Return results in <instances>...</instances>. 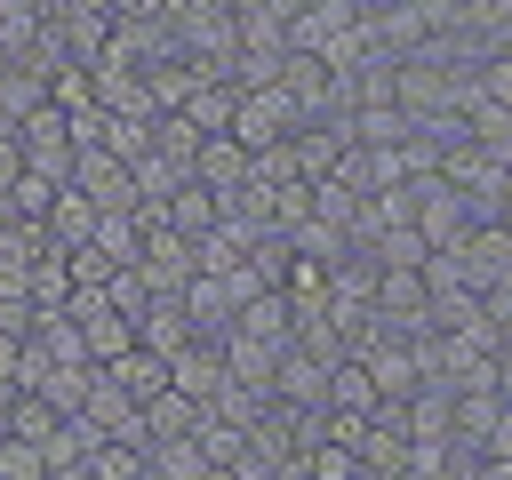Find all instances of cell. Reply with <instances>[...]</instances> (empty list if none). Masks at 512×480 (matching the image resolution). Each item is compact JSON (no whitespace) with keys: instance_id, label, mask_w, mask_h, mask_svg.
Here are the masks:
<instances>
[{"instance_id":"cell-9","label":"cell","mask_w":512,"mask_h":480,"mask_svg":"<svg viewBox=\"0 0 512 480\" xmlns=\"http://www.w3.org/2000/svg\"><path fill=\"white\" fill-rule=\"evenodd\" d=\"M232 328H240L248 344H264V352H288V344H296V304H288L280 288H256V296H240Z\"/></svg>"},{"instance_id":"cell-18","label":"cell","mask_w":512,"mask_h":480,"mask_svg":"<svg viewBox=\"0 0 512 480\" xmlns=\"http://www.w3.org/2000/svg\"><path fill=\"white\" fill-rule=\"evenodd\" d=\"M88 80H96L104 112H160L152 88H144V64H88Z\"/></svg>"},{"instance_id":"cell-22","label":"cell","mask_w":512,"mask_h":480,"mask_svg":"<svg viewBox=\"0 0 512 480\" xmlns=\"http://www.w3.org/2000/svg\"><path fill=\"white\" fill-rule=\"evenodd\" d=\"M40 232H48V248H80V240L96 232V200L64 184V192L48 200V216H40Z\"/></svg>"},{"instance_id":"cell-14","label":"cell","mask_w":512,"mask_h":480,"mask_svg":"<svg viewBox=\"0 0 512 480\" xmlns=\"http://www.w3.org/2000/svg\"><path fill=\"white\" fill-rule=\"evenodd\" d=\"M232 104H240V80H232V72H200L176 112H184L200 136H224V128H232Z\"/></svg>"},{"instance_id":"cell-28","label":"cell","mask_w":512,"mask_h":480,"mask_svg":"<svg viewBox=\"0 0 512 480\" xmlns=\"http://www.w3.org/2000/svg\"><path fill=\"white\" fill-rule=\"evenodd\" d=\"M56 192H64V184H56V176H40V168H24V176H16V184H8V200H0V208H8V216H24V224H40V216H48V200H56Z\"/></svg>"},{"instance_id":"cell-30","label":"cell","mask_w":512,"mask_h":480,"mask_svg":"<svg viewBox=\"0 0 512 480\" xmlns=\"http://www.w3.org/2000/svg\"><path fill=\"white\" fill-rule=\"evenodd\" d=\"M304 480H360V456L336 448V440H312L304 448Z\"/></svg>"},{"instance_id":"cell-13","label":"cell","mask_w":512,"mask_h":480,"mask_svg":"<svg viewBox=\"0 0 512 480\" xmlns=\"http://www.w3.org/2000/svg\"><path fill=\"white\" fill-rule=\"evenodd\" d=\"M248 168H256V152H240L232 136H200V144H192V184H208L216 200H224V192H240V184H248Z\"/></svg>"},{"instance_id":"cell-25","label":"cell","mask_w":512,"mask_h":480,"mask_svg":"<svg viewBox=\"0 0 512 480\" xmlns=\"http://www.w3.org/2000/svg\"><path fill=\"white\" fill-rule=\"evenodd\" d=\"M112 264H136V240H144V216L136 208H96V232H88Z\"/></svg>"},{"instance_id":"cell-19","label":"cell","mask_w":512,"mask_h":480,"mask_svg":"<svg viewBox=\"0 0 512 480\" xmlns=\"http://www.w3.org/2000/svg\"><path fill=\"white\" fill-rule=\"evenodd\" d=\"M216 216H224V200H216L208 184H192V176H184V184H176V192L160 200V224H168V232H184V240H200V232H208Z\"/></svg>"},{"instance_id":"cell-7","label":"cell","mask_w":512,"mask_h":480,"mask_svg":"<svg viewBox=\"0 0 512 480\" xmlns=\"http://www.w3.org/2000/svg\"><path fill=\"white\" fill-rule=\"evenodd\" d=\"M168 384H176L184 400H200V408H208V400L232 384V368H224V344H216V336H192L184 352H168Z\"/></svg>"},{"instance_id":"cell-35","label":"cell","mask_w":512,"mask_h":480,"mask_svg":"<svg viewBox=\"0 0 512 480\" xmlns=\"http://www.w3.org/2000/svg\"><path fill=\"white\" fill-rule=\"evenodd\" d=\"M112 16H152V0H112Z\"/></svg>"},{"instance_id":"cell-15","label":"cell","mask_w":512,"mask_h":480,"mask_svg":"<svg viewBox=\"0 0 512 480\" xmlns=\"http://www.w3.org/2000/svg\"><path fill=\"white\" fill-rule=\"evenodd\" d=\"M352 0H304L296 16H288V48H304V56H328V40L336 32H352Z\"/></svg>"},{"instance_id":"cell-37","label":"cell","mask_w":512,"mask_h":480,"mask_svg":"<svg viewBox=\"0 0 512 480\" xmlns=\"http://www.w3.org/2000/svg\"><path fill=\"white\" fill-rule=\"evenodd\" d=\"M32 8H40V16H48V8H56V0H32Z\"/></svg>"},{"instance_id":"cell-24","label":"cell","mask_w":512,"mask_h":480,"mask_svg":"<svg viewBox=\"0 0 512 480\" xmlns=\"http://www.w3.org/2000/svg\"><path fill=\"white\" fill-rule=\"evenodd\" d=\"M376 376H368V360L360 352H344L336 368H328V408H352V416H376Z\"/></svg>"},{"instance_id":"cell-6","label":"cell","mask_w":512,"mask_h":480,"mask_svg":"<svg viewBox=\"0 0 512 480\" xmlns=\"http://www.w3.org/2000/svg\"><path fill=\"white\" fill-rule=\"evenodd\" d=\"M136 272H144L152 296H176V288L192 280V240L168 232V224H144V240H136Z\"/></svg>"},{"instance_id":"cell-33","label":"cell","mask_w":512,"mask_h":480,"mask_svg":"<svg viewBox=\"0 0 512 480\" xmlns=\"http://www.w3.org/2000/svg\"><path fill=\"white\" fill-rule=\"evenodd\" d=\"M16 176H24V152H16V136L0 128V200H8V184H16Z\"/></svg>"},{"instance_id":"cell-12","label":"cell","mask_w":512,"mask_h":480,"mask_svg":"<svg viewBox=\"0 0 512 480\" xmlns=\"http://www.w3.org/2000/svg\"><path fill=\"white\" fill-rule=\"evenodd\" d=\"M80 416H88L104 440H144V416H136V400H128V392H120L104 368L88 376V392H80Z\"/></svg>"},{"instance_id":"cell-11","label":"cell","mask_w":512,"mask_h":480,"mask_svg":"<svg viewBox=\"0 0 512 480\" xmlns=\"http://www.w3.org/2000/svg\"><path fill=\"white\" fill-rule=\"evenodd\" d=\"M272 400H288V408H328V360H312L304 344H288V352L272 360Z\"/></svg>"},{"instance_id":"cell-21","label":"cell","mask_w":512,"mask_h":480,"mask_svg":"<svg viewBox=\"0 0 512 480\" xmlns=\"http://www.w3.org/2000/svg\"><path fill=\"white\" fill-rule=\"evenodd\" d=\"M136 416H144V440H192L208 408H200V400H184V392L168 384V392H152V400H144Z\"/></svg>"},{"instance_id":"cell-34","label":"cell","mask_w":512,"mask_h":480,"mask_svg":"<svg viewBox=\"0 0 512 480\" xmlns=\"http://www.w3.org/2000/svg\"><path fill=\"white\" fill-rule=\"evenodd\" d=\"M472 480H512V456H480V464H472Z\"/></svg>"},{"instance_id":"cell-3","label":"cell","mask_w":512,"mask_h":480,"mask_svg":"<svg viewBox=\"0 0 512 480\" xmlns=\"http://www.w3.org/2000/svg\"><path fill=\"white\" fill-rule=\"evenodd\" d=\"M448 256H456V280H464L472 296H488V288H504V280H512V232H504L496 216H480Z\"/></svg>"},{"instance_id":"cell-32","label":"cell","mask_w":512,"mask_h":480,"mask_svg":"<svg viewBox=\"0 0 512 480\" xmlns=\"http://www.w3.org/2000/svg\"><path fill=\"white\" fill-rule=\"evenodd\" d=\"M0 480H48L40 448H32V440H16V432H0Z\"/></svg>"},{"instance_id":"cell-17","label":"cell","mask_w":512,"mask_h":480,"mask_svg":"<svg viewBox=\"0 0 512 480\" xmlns=\"http://www.w3.org/2000/svg\"><path fill=\"white\" fill-rule=\"evenodd\" d=\"M456 136H472V144H488V152H512V104L464 88V104H456Z\"/></svg>"},{"instance_id":"cell-29","label":"cell","mask_w":512,"mask_h":480,"mask_svg":"<svg viewBox=\"0 0 512 480\" xmlns=\"http://www.w3.org/2000/svg\"><path fill=\"white\" fill-rule=\"evenodd\" d=\"M48 104H56V112H88V104H96L88 64H56V72H48Z\"/></svg>"},{"instance_id":"cell-8","label":"cell","mask_w":512,"mask_h":480,"mask_svg":"<svg viewBox=\"0 0 512 480\" xmlns=\"http://www.w3.org/2000/svg\"><path fill=\"white\" fill-rule=\"evenodd\" d=\"M72 192H88L96 208H136V176H128V160H112L104 144L72 152Z\"/></svg>"},{"instance_id":"cell-31","label":"cell","mask_w":512,"mask_h":480,"mask_svg":"<svg viewBox=\"0 0 512 480\" xmlns=\"http://www.w3.org/2000/svg\"><path fill=\"white\" fill-rule=\"evenodd\" d=\"M104 304H112V312H128V320H136V312H144V304H152V288H144V272H136V264H112V280H104Z\"/></svg>"},{"instance_id":"cell-2","label":"cell","mask_w":512,"mask_h":480,"mask_svg":"<svg viewBox=\"0 0 512 480\" xmlns=\"http://www.w3.org/2000/svg\"><path fill=\"white\" fill-rule=\"evenodd\" d=\"M16 136V152H24V168H40V176H56V184H72V112H56L48 96L8 128Z\"/></svg>"},{"instance_id":"cell-4","label":"cell","mask_w":512,"mask_h":480,"mask_svg":"<svg viewBox=\"0 0 512 480\" xmlns=\"http://www.w3.org/2000/svg\"><path fill=\"white\" fill-rule=\"evenodd\" d=\"M344 144H352V128H344V112H320V120H296V128H288V168H296L304 184H320V176H336V160H344Z\"/></svg>"},{"instance_id":"cell-26","label":"cell","mask_w":512,"mask_h":480,"mask_svg":"<svg viewBox=\"0 0 512 480\" xmlns=\"http://www.w3.org/2000/svg\"><path fill=\"white\" fill-rule=\"evenodd\" d=\"M208 464H200V448L192 440H152L144 448V480H200Z\"/></svg>"},{"instance_id":"cell-27","label":"cell","mask_w":512,"mask_h":480,"mask_svg":"<svg viewBox=\"0 0 512 480\" xmlns=\"http://www.w3.org/2000/svg\"><path fill=\"white\" fill-rule=\"evenodd\" d=\"M128 176H136V200H168L192 168H184V160H168V152H144V160H128Z\"/></svg>"},{"instance_id":"cell-5","label":"cell","mask_w":512,"mask_h":480,"mask_svg":"<svg viewBox=\"0 0 512 480\" xmlns=\"http://www.w3.org/2000/svg\"><path fill=\"white\" fill-rule=\"evenodd\" d=\"M416 232H424V248H456L472 232V200L448 176H416Z\"/></svg>"},{"instance_id":"cell-16","label":"cell","mask_w":512,"mask_h":480,"mask_svg":"<svg viewBox=\"0 0 512 480\" xmlns=\"http://www.w3.org/2000/svg\"><path fill=\"white\" fill-rule=\"evenodd\" d=\"M96 440H104V432H96V424H88L80 408H72V416H56V432L40 440V464H48V480H64V472H80Z\"/></svg>"},{"instance_id":"cell-36","label":"cell","mask_w":512,"mask_h":480,"mask_svg":"<svg viewBox=\"0 0 512 480\" xmlns=\"http://www.w3.org/2000/svg\"><path fill=\"white\" fill-rule=\"evenodd\" d=\"M200 480H232V472H224V464H208V472H200Z\"/></svg>"},{"instance_id":"cell-20","label":"cell","mask_w":512,"mask_h":480,"mask_svg":"<svg viewBox=\"0 0 512 480\" xmlns=\"http://www.w3.org/2000/svg\"><path fill=\"white\" fill-rule=\"evenodd\" d=\"M136 344H144V352H160V360H168V352H184V344H192L184 304H176V296H152V304L136 312Z\"/></svg>"},{"instance_id":"cell-1","label":"cell","mask_w":512,"mask_h":480,"mask_svg":"<svg viewBox=\"0 0 512 480\" xmlns=\"http://www.w3.org/2000/svg\"><path fill=\"white\" fill-rule=\"evenodd\" d=\"M296 120H304V112L288 104V88H280V80H264V88H240V104H232V128H224V136H232L240 152H272V144H288V128H296Z\"/></svg>"},{"instance_id":"cell-23","label":"cell","mask_w":512,"mask_h":480,"mask_svg":"<svg viewBox=\"0 0 512 480\" xmlns=\"http://www.w3.org/2000/svg\"><path fill=\"white\" fill-rule=\"evenodd\" d=\"M104 376H112V384H120L136 408H144L152 392H168V360H160V352H144V344H128L120 360H104Z\"/></svg>"},{"instance_id":"cell-10","label":"cell","mask_w":512,"mask_h":480,"mask_svg":"<svg viewBox=\"0 0 512 480\" xmlns=\"http://www.w3.org/2000/svg\"><path fill=\"white\" fill-rule=\"evenodd\" d=\"M176 304H184L192 336H224V328H232V312H240V296H232V280H224V272H192V280L176 288Z\"/></svg>"}]
</instances>
